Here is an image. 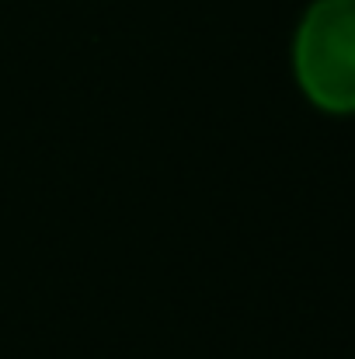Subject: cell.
Here are the masks:
<instances>
[{
    "mask_svg": "<svg viewBox=\"0 0 355 359\" xmlns=\"http://www.w3.org/2000/svg\"><path fill=\"white\" fill-rule=\"evenodd\" d=\"M300 91L331 116H355V0H314L293 39Z\"/></svg>",
    "mask_w": 355,
    "mask_h": 359,
    "instance_id": "obj_1",
    "label": "cell"
}]
</instances>
